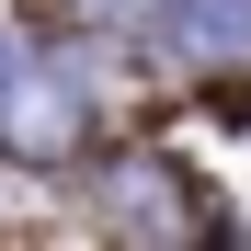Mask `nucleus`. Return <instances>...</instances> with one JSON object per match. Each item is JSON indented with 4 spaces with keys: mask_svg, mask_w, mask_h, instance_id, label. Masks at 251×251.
<instances>
[{
    "mask_svg": "<svg viewBox=\"0 0 251 251\" xmlns=\"http://www.w3.org/2000/svg\"><path fill=\"white\" fill-rule=\"evenodd\" d=\"M0 149H12V160H57V149H80V103L57 92V80H34L23 57L0 69Z\"/></svg>",
    "mask_w": 251,
    "mask_h": 251,
    "instance_id": "1",
    "label": "nucleus"
}]
</instances>
